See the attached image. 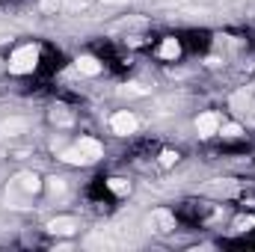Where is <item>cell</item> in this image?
<instances>
[{
    "mask_svg": "<svg viewBox=\"0 0 255 252\" xmlns=\"http://www.w3.org/2000/svg\"><path fill=\"white\" fill-rule=\"evenodd\" d=\"M175 160H178V154H175V151H163V154H160V163H163V166H172Z\"/></svg>",
    "mask_w": 255,
    "mask_h": 252,
    "instance_id": "d6986e66",
    "label": "cell"
},
{
    "mask_svg": "<svg viewBox=\"0 0 255 252\" xmlns=\"http://www.w3.org/2000/svg\"><path fill=\"white\" fill-rule=\"evenodd\" d=\"M48 193L57 199V196H65V181L63 178H48Z\"/></svg>",
    "mask_w": 255,
    "mask_h": 252,
    "instance_id": "2e32d148",
    "label": "cell"
},
{
    "mask_svg": "<svg viewBox=\"0 0 255 252\" xmlns=\"http://www.w3.org/2000/svg\"><path fill=\"white\" fill-rule=\"evenodd\" d=\"M15 184L21 187V193L33 196V193H39V190H42V178H39L36 172H18V175H15Z\"/></svg>",
    "mask_w": 255,
    "mask_h": 252,
    "instance_id": "52a82bcc",
    "label": "cell"
},
{
    "mask_svg": "<svg viewBox=\"0 0 255 252\" xmlns=\"http://www.w3.org/2000/svg\"><path fill=\"white\" fill-rule=\"evenodd\" d=\"M51 122H54L57 127H71L74 116H71V113H68L65 107H54V110H51Z\"/></svg>",
    "mask_w": 255,
    "mask_h": 252,
    "instance_id": "8fae6325",
    "label": "cell"
},
{
    "mask_svg": "<svg viewBox=\"0 0 255 252\" xmlns=\"http://www.w3.org/2000/svg\"><path fill=\"white\" fill-rule=\"evenodd\" d=\"M160 57H163V60H178V57H181V45H178V39H172V36L163 39V42H160Z\"/></svg>",
    "mask_w": 255,
    "mask_h": 252,
    "instance_id": "30bf717a",
    "label": "cell"
},
{
    "mask_svg": "<svg viewBox=\"0 0 255 252\" xmlns=\"http://www.w3.org/2000/svg\"><path fill=\"white\" fill-rule=\"evenodd\" d=\"M119 92L128 95V98H139V95H148V86H142V83H125Z\"/></svg>",
    "mask_w": 255,
    "mask_h": 252,
    "instance_id": "5bb4252c",
    "label": "cell"
},
{
    "mask_svg": "<svg viewBox=\"0 0 255 252\" xmlns=\"http://www.w3.org/2000/svg\"><path fill=\"white\" fill-rule=\"evenodd\" d=\"M39 63V48L36 45H24V48H18L15 54H12V60H9V71L12 74H30L33 68Z\"/></svg>",
    "mask_w": 255,
    "mask_h": 252,
    "instance_id": "6da1fadb",
    "label": "cell"
},
{
    "mask_svg": "<svg viewBox=\"0 0 255 252\" xmlns=\"http://www.w3.org/2000/svg\"><path fill=\"white\" fill-rule=\"evenodd\" d=\"M77 148L83 151V157H86L89 163H95V160H98V157L104 154L101 142H98V139H92V136H80V139H77Z\"/></svg>",
    "mask_w": 255,
    "mask_h": 252,
    "instance_id": "5b68a950",
    "label": "cell"
},
{
    "mask_svg": "<svg viewBox=\"0 0 255 252\" xmlns=\"http://www.w3.org/2000/svg\"><path fill=\"white\" fill-rule=\"evenodd\" d=\"M244 130H241V125H223V136H229V139H235V136H241Z\"/></svg>",
    "mask_w": 255,
    "mask_h": 252,
    "instance_id": "ac0fdd59",
    "label": "cell"
},
{
    "mask_svg": "<svg viewBox=\"0 0 255 252\" xmlns=\"http://www.w3.org/2000/svg\"><path fill=\"white\" fill-rule=\"evenodd\" d=\"M238 181H229V178H220V181H211V184H205V193H211V196H238Z\"/></svg>",
    "mask_w": 255,
    "mask_h": 252,
    "instance_id": "8992f818",
    "label": "cell"
},
{
    "mask_svg": "<svg viewBox=\"0 0 255 252\" xmlns=\"http://www.w3.org/2000/svg\"><path fill=\"white\" fill-rule=\"evenodd\" d=\"M136 116L133 113H128V110H122V113H116L113 119H110V127H113V133H119V136H128V133H133L136 130Z\"/></svg>",
    "mask_w": 255,
    "mask_h": 252,
    "instance_id": "7a4b0ae2",
    "label": "cell"
},
{
    "mask_svg": "<svg viewBox=\"0 0 255 252\" xmlns=\"http://www.w3.org/2000/svg\"><path fill=\"white\" fill-rule=\"evenodd\" d=\"M196 130H199V136H214L220 130V116L217 113H202L196 119Z\"/></svg>",
    "mask_w": 255,
    "mask_h": 252,
    "instance_id": "ba28073f",
    "label": "cell"
},
{
    "mask_svg": "<svg viewBox=\"0 0 255 252\" xmlns=\"http://www.w3.org/2000/svg\"><path fill=\"white\" fill-rule=\"evenodd\" d=\"M235 229H238V232H250V229H255V217H238V220H235Z\"/></svg>",
    "mask_w": 255,
    "mask_h": 252,
    "instance_id": "e0dca14e",
    "label": "cell"
},
{
    "mask_svg": "<svg viewBox=\"0 0 255 252\" xmlns=\"http://www.w3.org/2000/svg\"><path fill=\"white\" fill-rule=\"evenodd\" d=\"M24 130H30V119H24V116H12V119L0 122V136H18Z\"/></svg>",
    "mask_w": 255,
    "mask_h": 252,
    "instance_id": "277c9868",
    "label": "cell"
},
{
    "mask_svg": "<svg viewBox=\"0 0 255 252\" xmlns=\"http://www.w3.org/2000/svg\"><path fill=\"white\" fill-rule=\"evenodd\" d=\"M60 157H63L65 163H74V166H83V163H89L77 145H74V148H63V151H60Z\"/></svg>",
    "mask_w": 255,
    "mask_h": 252,
    "instance_id": "4fadbf2b",
    "label": "cell"
},
{
    "mask_svg": "<svg viewBox=\"0 0 255 252\" xmlns=\"http://www.w3.org/2000/svg\"><path fill=\"white\" fill-rule=\"evenodd\" d=\"M151 229L154 232H160V235H166V232H172L175 229V217L166 211V208H157V211H151Z\"/></svg>",
    "mask_w": 255,
    "mask_h": 252,
    "instance_id": "3957f363",
    "label": "cell"
},
{
    "mask_svg": "<svg viewBox=\"0 0 255 252\" xmlns=\"http://www.w3.org/2000/svg\"><path fill=\"white\" fill-rule=\"evenodd\" d=\"M107 187L113 190L116 196H128V193H130V181H125V178H110Z\"/></svg>",
    "mask_w": 255,
    "mask_h": 252,
    "instance_id": "9a60e30c",
    "label": "cell"
},
{
    "mask_svg": "<svg viewBox=\"0 0 255 252\" xmlns=\"http://www.w3.org/2000/svg\"><path fill=\"white\" fill-rule=\"evenodd\" d=\"M77 71L92 77V74H98V71H101V65H98L95 57H77Z\"/></svg>",
    "mask_w": 255,
    "mask_h": 252,
    "instance_id": "7c38bea8",
    "label": "cell"
},
{
    "mask_svg": "<svg viewBox=\"0 0 255 252\" xmlns=\"http://www.w3.org/2000/svg\"><path fill=\"white\" fill-rule=\"evenodd\" d=\"M101 3H128V0H101Z\"/></svg>",
    "mask_w": 255,
    "mask_h": 252,
    "instance_id": "ffe728a7",
    "label": "cell"
},
{
    "mask_svg": "<svg viewBox=\"0 0 255 252\" xmlns=\"http://www.w3.org/2000/svg\"><path fill=\"white\" fill-rule=\"evenodd\" d=\"M48 232L51 235H74L77 232V220L74 217H57L48 223Z\"/></svg>",
    "mask_w": 255,
    "mask_h": 252,
    "instance_id": "9c48e42d",
    "label": "cell"
}]
</instances>
